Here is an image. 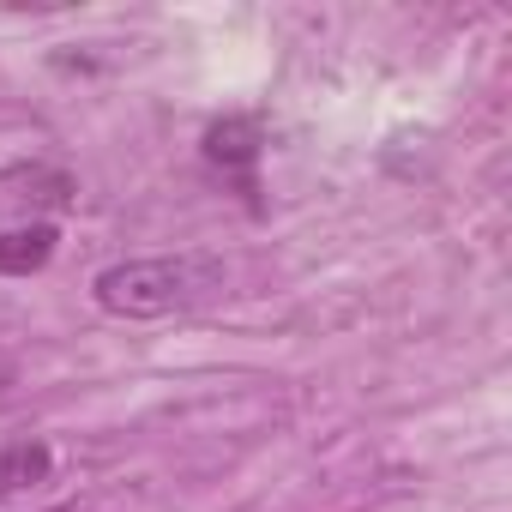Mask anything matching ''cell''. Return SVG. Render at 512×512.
Listing matches in <instances>:
<instances>
[{
    "instance_id": "obj_1",
    "label": "cell",
    "mask_w": 512,
    "mask_h": 512,
    "mask_svg": "<svg viewBox=\"0 0 512 512\" xmlns=\"http://www.w3.org/2000/svg\"><path fill=\"white\" fill-rule=\"evenodd\" d=\"M223 290V260L211 253H157V260H121L103 266L91 296L103 314L115 320H163V314H187L199 302H211Z\"/></svg>"
},
{
    "instance_id": "obj_4",
    "label": "cell",
    "mask_w": 512,
    "mask_h": 512,
    "mask_svg": "<svg viewBox=\"0 0 512 512\" xmlns=\"http://www.w3.org/2000/svg\"><path fill=\"white\" fill-rule=\"evenodd\" d=\"M55 476V452L43 440H7L0 446V500H13L25 488H43Z\"/></svg>"
},
{
    "instance_id": "obj_3",
    "label": "cell",
    "mask_w": 512,
    "mask_h": 512,
    "mask_svg": "<svg viewBox=\"0 0 512 512\" xmlns=\"http://www.w3.org/2000/svg\"><path fill=\"white\" fill-rule=\"evenodd\" d=\"M55 223H13V229H0V272L7 278H31L55 260Z\"/></svg>"
},
{
    "instance_id": "obj_2",
    "label": "cell",
    "mask_w": 512,
    "mask_h": 512,
    "mask_svg": "<svg viewBox=\"0 0 512 512\" xmlns=\"http://www.w3.org/2000/svg\"><path fill=\"white\" fill-rule=\"evenodd\" d=\"M260 151H266V121L260 115H223L205 127V163L235 175L241 193H253V169H260Z\"/></svg>"
},
{
    "instance_id": "obj_5",
    "label": "cell",
    "mask_w": 512,
    "mask_h": 512,
    "mask_svg": "<svg viewBox=\"0 0 512 512\" xmlns=\"http://www.w3.org/2000/svg\"><path fill=\"white\" fill-rule=\"evenodd\" d=\"M49 512H85V506H49Z\"/></svg>"
}]
</instances>
